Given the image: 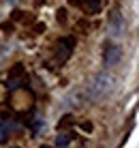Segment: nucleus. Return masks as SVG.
<instances>
[{
    "label": "nucleus",
    "mask_w": 139,
    "mask_h": 148,
    "mask_svg": "<svg viewBox=\"0 0 139 148\" xmlns=\"http://www.w3.org/2000/svg\"><path fill=\"white\" fill-rule=\"evenodd\" d=\"M114 86H116V79L111 77V75L99 73V75H94L92 82L88 84V88H86V97H88V101L99 103V101L107 99V97L114 92Z\"/></svg>",
    "instance_id": "obj_1"
},
{
    "label": "nucleus",
    "mask_w": 139,
    "mask_h": 148,
    "mask_svg": "<svg viewBox=\"0 0 139 148\" xmlns=\"http://www.w3.org/2000/svg\"><path fill=\"white\" fill-rule=\"evenodd\" d=\"M120 60H122V47L116 43H107L105 49H103V64L116 67V64H120Z\"/></svg>",
    "instance_id": "obj_2"
},
{
    "label": "nucleus",
    "mask_w": 139,
    "mask_h": 148,
    "mask_svg": "<svg viewBox=\"0 0 139 148\" xmlns=\"http://www.w3.org/2000/svg\"><path fill=\"white\" fill-rule=\"evenodd\" d=\"M75 49V39L73 37H62L58 41V52H56V60H58L60 64L66 62V60L71 58V54H73Z\"/></svg>",
    "instance_id": "obj_3"
},
{
    "label": "nucleus",
    "mask_w": 139,
    "mask_h": 148,
    "mask_svg": "<svg viewBox=\"0 0 139 148\" xmlns=\"http://www.w3.org/2000/svg\"><path fill=\"white\" fill-rule=\"evenodd\" d=\"M122 28H124L122 13H120V9H118V7H114V9H111V13H109V32L111 34H120Z\"/></svg>",
    "instance_id": "obj_4"
},
{
    "label": "nucleus",
    "mask_w": 139,
    "mask_h": 148,
    "mask_svg": "<svg viewBox=\"0 0 139 148\" xmlns=\"http://www.w3.org/2000/svg\"><path fill=\"white\" fill-rule=\"evenodd\" d=\"M75 4H79L81 11L88 15H96L103 9V0H75Z\"/></svg>",
    "instance_id": "obj_5"
},
{
    "label": "nucleus",
    "mask_w": 139,
    "mask_h": 148,
    "mask_svg": "<svg viewBox=\"0 0 139 148\" xmlns=\"http://www.w3.org/2000/svg\"><path fill=\"white\" fill-rule=\"evenodd\" d=\"M71 140H73V135H71V133H60L58 137H56V146H69Z\"/></svg>",
    "instance_id": "obj_6"
},
{
    "label": "nucleus",
    "mask_w": 139,
    "mask_h": 148,
    "mask_svg": "<svg viewBox=\"0 0 139 148\" xmlns=\"http://www.w3.org/2000/svg\"><path fill=\"white\" fill-rule=\"evenodd\" d=\"M24 75V64H15V67L9 71V79H17Z\"/></svg>",
    "instance_id": "obj_7"
},
{
    "label": "nucleus",
    "mask_w": 139,
    "mask_h": 148,
    "mask_svg": "<svg viewBox=\"0 0 139 148\" xmlns=\"http://www.w3.org/2000/svg\"><path fill=\"white\" fill-rule=\"evenodd\" d=\"M71 125H75V118L71 114H66V116H62V120L58 122V129H69Z\"/></svg>",
    "instance_id": "obj_8"
},
{
    "label": "nucleus",
    "mask_w": 139,
    "mask_h": 148,
    "mask_svg": "<svg viewBox=\"0 0 139 148\" xmlns=\"http://www.w3.org/2000/svg\"><path fill=\"white\" fill-rule=\"evenodd\" d=\"M4 142H7V129L0 125V144H4Z\"/></svg>",
    "instance_id": "obj_9"
},
{
    "label": "nucleus",
    "mask_w": 139,
    "mask_h": 148,
    "mask_svg": "<svg viewBox=\"0 0 139 148\" xmlns=\"http://www.w3.org/2000/svg\"><path fill=\"white\" fill-rule=\"evenodd\" d=\"M56 15H58V22H62V24L66 22V11H64V9H60V11L56 13Z\"/></svg>",
    "instance_id": "obj_10"
},
{
    "label": "nucleus",
    "mask_w": 139,
    "mask_h": 148,
    "mask_svg": "<svg viewBox=\"0 0 139 148\" xmlns=\"http://www.w3.org/2000/svg\"><path fill=\"white\" fill-rule=\"evenodd\" d=\"M7 2H17V0H7Z\"/></svg>",
    "instance_id": "obj_11"
},
{
    "label": "nucleus",
    "mask_w": 139,
    "mask_h": 148,
    "mask_svg": "<svg viewBox=\"0 0 139 148\" xmlns=\"http://www.w3.org/2000/svg\"><path fill=\"white\" fill-rule=\"evenodd\" d=\"M41 148H51V146H41Z\"/></svg>",
    "instance_id": "obj_12"
},
{
    "label": "nucleus",
    "mask_w": 139,
    "mask_h": 148,
    "mask_svg": "<svg viewBox=\"0 0 139 148\" xmlns=\"http://www.w3.org/2000/svg\"><path fill=\"white\" fill-rule=\"evenodd\" d=\"M13 148H17V146H13Z\"/></svg>",
    "instance_id": "obj_13"
}]
</instances>
